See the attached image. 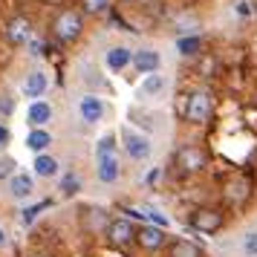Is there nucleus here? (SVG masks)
I'll return each mask as SVG.
<instances>
[{
  "mask_svg": "<svg viewBox=\"0 0 257 257\" xmlns=\"http://www.w3.org/2000/svg\"><path fill=\"white\" fill-rule=\"evenodd\" d=\"M211 110H214V95L208 90H194V93L188 95L185 118L191 124H205L211 118Z\"/></svg>",
  "mask_w": 257,
  "mask_h": 257,
  "instance_id": "obj_3",
  "label": "nucleus"
},
{
  "mask_svg": "<svg viewBox=\"0 0 257 257\" xmlns=\"http://www.w3.org/2000/svg\"><path fill=\"white\" fill-rule=\"evenodd\" d=\"M176 168H182L185 174H197V171L205 168V153L199 151L197 145H185L176 153Z\"/></svg>",
  "mask_w": 257,
  "mask_h": 257,
  "instance_id": "obj_6",
  "label": "nucleus"
},
{
  "mask_svg": "<svg viewBox=\"0 0 257 257\" xmlns=\"http://www.w3.org/2000/svg\"><path fill=\"white\" fill-rule=\"evenodd\" d=\"M44 208H49V202H38V205H32V208H26V211H24V222L29 225V222L35 220V217H38Z\"/></svg>",
  "mask_w": 257,
  "mask_h": 257,
  "instance_id": "obj_24",
  "label": "nucleus"
},
{
  "mask_svg": "<svg viewBox=\"0 0 257 257\" xmlns=\"http://www.w3.org/2000/svg\"><path fill=\"white\" fill-rule=\"evenodd\" d=\"M78 116H81L87 124H98V121L104 118V101L93 93L81 95V101H78Z\"/></svg>",
  "mask_w": 257,
  "mask_h": 257,
  "instance_id": "obj_7",
  "label": "nucleus"
},
{
  "mask_svg": "<svg viewBox=\"0 0 257 257\" xmlns=\"http://www.w3.org/2000/svg\"><path fill=\"white\" fill-rule=\"evenodd\" d=\"M165 87H168V81H165V75H159V72H151V75H145L139 84V95H145V98H153V95L165 93Z\"/></svg>",
  "mask_w": 257,
  "mask_h": 257,
  "instance_id": "obj_15",
  "label": "nucleus"
},
{
  "mask_svg": "<svg viewBox=\"0 0 257 257\" xmlns=\"http://www.w3.org/2000/svg\"><path fill=\"white\" fill-rule=\"evenodd\" d=\"M191 225H194V228H199V231H205V234H214V231H220L222 217L217 214V211L199 208V211H194V214H191Z\"/></svg>",
  "mask_w": 257,
  "mask_h": 257,
  "instance_id": "obj_9",
  "label": "nucleus"
},
{
  "mask_svg": "<svg viewBox=\"0 0 257 257\" xmlns=\"http://www.w3.org/2000/svg\"><path fill=\"white\" fill-rule=\"evenodd\" d=\"M245 251L257 257V234H245Z\"/></svg>",
  "mask_w": 257,
  "mask_h": 257,
  "instance_id": "obj_27",
  "label": "nucleus"
},
{
  "mask_svg": "<svg viewBox=\"0 0 257 257\" xmlns=\"http://www.w3.org/2000/svg\"><path fill=\"white\" fill-rule=\"evenodd\" d=\"M107 237H110V243L113 245H127L136 240V228H133V222L130 220H113L110 222V228H107Z\"/></svg>",
  "mask_w": 257,
  "mask_h": 257,
  "instance_id": "obj_8",
  "label": "nucleus"
},
{
  "mask_svg": "<svg viewBox=\"0 0 257 257\" xmlns=\"http://www.w3.org/2000/svg\"><path fill=\"white\" fill-rule=\"evenodd\" d=\"M95 174L107 185L118 179V145H116V136L113 133L101 136L98 145H95Z\"/></svg>",
  "mask_w": 257,
  "mask_h": 257,
  "instance_id": "obj_1",
  "label": "nucleus"
},
{
  "mask_svg": "<svg viewBox=\"0 0 257 257\" xmlns=\"http://www.w3.org/2000/svg\"><path fill=\"white\" fill-rule=\"evenodd\" d=\"M15 110V98L12 95H0V116H12Z\"/></svg>",
  "mask_w": 257,
  "mask_h": 257,
  "instance_id": "obj_25",
  "label": "nucleus"
},
{
  "mask_svg": "<svg viewBox=\"0 0 257 257\" xmlns=\"http://www.w3.org/2000/svg\"><path fill=\"white\" fill-rule=\"evenodd\" d=\"M81 6H84V12H90V15H104L110 9V0H81Z\"/></svg>",
  "mask_w": 257,
  "mask_h": 257,
  "instance_id": "obj_21",
  "label": "nucleus"
},
{
  "mask_svg": "<svg viewBox=\"0 0 257 257\" xmlns=\"http://www.w3.org/2000/svg\"><path fill=\"white\" fill-rule=\"evenodd\" d=\"M121 142H124V151H127L130 159H136V162L151 159L153 145H151V139H148V136L136 133L133 127H121Z\"/></svg>",
  "mask_w": 257,
  "mask_h": 257,
  "instance_id": "obj_4",
  "label": "nucleus"
},
{
  "mask_svg": "<svg viewBox=\"0 0 257 257\" xmlns=\"http://www.w3.org/2000/svg\"><path fill=\"white\" fill-rule=\"evenodd\" d=\"M0 245H6V234H3V228H0Z\"/></svg>",
  "mask_w": 257,
  "mask_h": 257,
  "instance_id": "obj_29",
  "label": "nucleus"
},
{
  "mask_svg": "<svg viewBox=\"0 0 257 257\" xmlns=\"http://www.w3.org/2000/svg\"><path fill=\"white\" fill-rule=\"evenodd\" d=\"M47 87H49V78H47V72H41V70H35V72H29L24 78V95L26 98H32V101H38L41 95L47 93Z\"/></svg>",
  "mask_w": 257,
  "mask_h": 257,
  "instance_id": "obj_10",
  "label": "nucleus"
},
{
  "mask_svg": "<svg viewBox=\"0 0 257 257\" xmlns=\"http://www.w3.org/2000/svg\"><path fill=\"white\" fill-rule=\"evenodd\" d=\"M171 257H202L199 254V248L194 243H188V240H176L171 245Z\"/></svg>",
  "mask_w": 257,
  "mask_h": 257,
  "instance_id": "obj_20",
  "label": "nucleus"
},
{
  "mask_svg": "<svg viewBox=\"0 0 257 257\" xmlns=\"http://www.w3.org/2000/svg\"><path fill=\"white\" fill-rule=\"evenodd\" d=\"M81 32H84V18H81V12H75V9H64V12L52 21V35L58 38L61 44L78 41Z\"/></svg>",
  "mask_w": 257,
  "mask_h": 257,
  "instance_id": "obj_2",
  "label": "nucleus"
},
{
  "mask_svg": "<svg viewBox=\"0 0 257 257\" xmlns=\"http://www.w3.org/2000/svg\"><path fill=\"white\" fill-rule=\"evenodd\" d=\"M176 49L182 52V55H197L199 49H202V41H199L197 35H185L176 41Z\"/></svg>",
  "mask_w": 257,
  "mask_h": 257,
  "instance_id": "obj_19",
  "label": "nucleus"
},
{
  "mask_svg": "<svg viewBox=\"0 0 257 257\" xmlns=\"http://www.w3.org/2000/svg\"><path fill=\"white\" fill-rule=\"evenodd\" d=\"M26 121L32 124V127H44L47 121H52V107L47 104V101H32L29 104V110H26Z\"/></svg>",
  "mask_w": 257,
  "mask_h": 257,
  "instance_id": "obj_13",
  "label": "nucleus"
},
{
  "mask_svg": "<svg viewBox=\"0 0 257 257\" xmlns=\"http://www.w3.org/2000/svg\"><path fill=\"white\" fill-rule=\"evenodd\" d=\"M12 179L15 176V159H0V179Z\"/></svg>",
  "mask_w": 257,
  "mask_h": 257,
  "instance_id": "obj_26",
  "label": "nucleus"
},
{
  "mask_svg": "<svg viewBox=\"0 0 257 257\" xmlns=\"http://www.w3.org/2000/svg\"><path fill=\"white\" fill-rule=\"evenodd\" d=\"M142 217H148V220L151 222H156V225H159V228H168V217H165V214H159V211H153V208H142Z\"/></svg>",
  "mask_w": 257,
  "mask_h": 257,
  "instance_id": "obj_23",
  "label": "nucleus"
},
{
  "mask_svg": "<svg viewBox=\"0 0 257 257\" xmlns=\"http://www.w3.org/2000/svg\"><path fill=\"white\" fill-rule=\"evenodd\" d=\"M78 188H81V182H78V176L67 174V176H64V179H61V191H64L67 197H72V194H75Z\"/></svg>",
  "mask_w": 257,
  "mask_h": 257,
  "instance_id": "obj_22",
  "label": "nucleus"
},
{
  "mask_svg": "<svg viewBox=\"0 0 257 257\" xmlns=\"http://www.w3.org/2000/svg\"><path fill=\"white\" fill-rule=\"evenodd\" d=\"M9 139H12L9 127H6V124H0V148H3V145H9Z\"/></svg>",
  "mask_w": 257,
  "mask_h": 257,
  "instance_id": "obj_28",
  "label": "nucleus"
},
{
  "mask_svg": "<svg viewBox=\"0 0 257 257\" xmlns=\"http://www.w3.org/2000/svg\"><path fill=\"white\" fill-rule=\"evenodd\" d=\"M9 188H12L15 199H26L32 191H35V182H32V176L29 174H15L12 179H9Z\"/></svg>",
  "mask_w": 257,
  "mask_h": 257,
  "instance_id": "obj_16",
  "label": "nucleus"
},
{
  "mask_svg": "<svg viewBox=\"0 0 257 257\" xmlns=\"http://www.w3.org/2000/svg\"><path fill=\"white\" fill-rule=\"evenodd\" d=\"M136 243L148 251H156V248H162L165 234L159 225H142V228H136Z\"/></svg>",
  "mask_w": 257,
  "mask_h": 257,
  "instance_id": "obj_12",
  "label": "nucleus"
},
{
  "mask_svg": "<svg viewBox=\"0 0 257 257\" xmlns=\"http://www.w3.org/2000/svg\"><path fill=\"white\" fill-rule=\"evenodd\" d=\"M159 64H162V58H159L156 49H136V52H133V67H136L142 75L159 72Z\"/></svg>",
  "mask_w": 257,
  "mask_h": 257,
  "instance_id": "obj_11",
  "label": "nucleus"
},
{
  "mask_svg": "<svg viewBox=\"0 0 257 257\" xmlns=\"http://www.w3.org/2000/svg\"><path fill=\"white\" fill-rule=\"evenodd\" d=\"M49 145H52V136H49L44 127H32V130H29V136H26V148H29V151L44 153Z\"/></svg>",
  "mask_w": 257,
  "mask_h": 257,
  "instance_id": "obj_17",
  "label": "nucleus"
},
{
  "mask_svg": "<svg viewBox=\"0 0 257 257\" xmlns=\"http://www.w3.org/2000/svg\"><path fill=\"white\" fill-rule=\"evenodd\" d=\"M35 174L38 176H55L58 174V162H55L52 156H47V153H38L35 156Z\"/></svg>",
  "mask_w": 257,
  "mask_h": 257,
  "instance_id": "obj_18",
  "label": "nucleus"
},
{
  "mask_svg": "<svg viewBox=\"0 0 257 257\" xmlns=\"http://www.w3.org/2000/svg\"><path fill=\"white\" fill-rule=\"evenodd\" d=\"M104 61H107V67H110L113 72H121L127 64H133V52H130L127 47H110L107 55H104Z\"/></svg>",
  "mask_w": 257,
  "mask_h": 257,
  "instance_id": "obj_14",
  "label": "nucleus"
},
{
  "mask_svg": "<svg viewBox=\"0 0 257 257\" xmlns=\"http://www.w3.org/2000/svg\"><path fill=\"white\" fill-rule=\"evenodd\" d=\"M6 41L12 47H26L32 41V21L24 15H15L12 21L6 24Z\"/></svg>",
  "mask_w": 257,
  "mask_h": 257,
  "instance_id": "obj_5",
  "label": "nucleus"
}]
</instances>
